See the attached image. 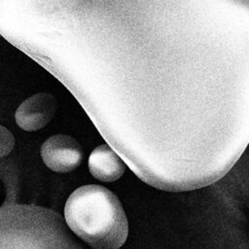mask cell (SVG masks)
<instances>
[{
    "mask_svg": "<svg viewBox=\"0 0 249 249\" xmlns=\"http://www.w3.org/2000/svg\"><path fill=\"white\" fill-rule=\"evenodd\" d=\"M64 220L93 249H119L128 234L124 210L116 195L100 185L76 189L64 206Z\"/></svg>",
    "mask_w": 249,
    "mask_h": 249,
    "instance_id": "obj_1",
    "label": "cell"
},
{
    "mask_svg": "<svg viewBox=\"0 0 249 249\" xmlns=\"http://www.w3.org/2000/svg\"><path fill=\"white\" fill-rule=\"evenodd\" d=\"M41 158L53 171L67 173L75 170L83 161L84 152L80 143L69 135L55 134L41 146Z\"/></svg>",
    "mask_w": 249,
    "mask_h": 249,
    "instance_id": "obj_2",
    "label": "cell"
},
{
    "mask_svg": "<svg viewBox=\"0 0 249 249\" xmlns=\"http://www.w3.org/2000/svg\"><path fill=\"white\" fill-rule=\"evenodd\" d=\"M56 100L48 92L36 93L25 99L16 110L15 120L23 130L36 131L46 126L54 117Z\"/></svg>",
    "mask_w": 249,
    "mask_h": 249,
    "instance_id": "obj_3",
    "label": "cell"
},
{
    "mask_svg": "<svg viewBox=\"0 0 249 249\" xmlns=\"http://www.w3.org/2000/svg\"><path fill=\"white\" fill-rule=\"evenodd\" d=\"M89 169L95 179L102 182H113L124 174L125 165L109 145L102 144L90 153Z\"/></svg>",
    "mask_w": 249,
    "mask_h": 249,
    "instance_id": "obj_4",
    "label": "cell"
},
{
    "mask_svg": "<svg viewBox=\"0 0 249 249\" xmlns=\"http://www.w3.org/2000/svg\"><path fill=\"white\" fill-rule=\"evenodd\" d=\"M16 144L13 133L0 124V158L8 156L14 149Z\"/></svg>",
    "mask_w": 249,
    "mask_h": 249,
    "instance_id": "obj_5",
    "label": "cell"
}]
</instances>
